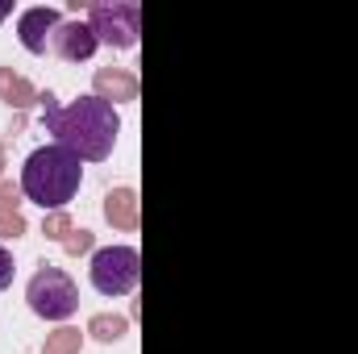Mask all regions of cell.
Returning <instances> with one entry per match:
<instances>
[{"label": "cell", "mask_w": 358, "mask_h": 354, "mask_svg": "<svg viewBox=\"0 0 358 354\" xmlns=\"http://www.w3.org/2000/svg\"><path fill=\"white\" fill-rule=\"evenodd\" d=\"M38 100L46 104V113H42L46 134H55L59 146H67L84 163H100L113 155L117 134H121V117L108 100H100L96 92L71 100V104H55V92H42Z\"/></svg>", "instance_id": "obj_1"}, {"label": "cell", "mask_w": 358, "mask_h": 354, "mask_svg": "<svg viewBox=\"0 0 358 354\" xmlns=\"http://www.w3.org/2000/svg\"><path fill=\"white\" fill-rule=\"evenodd\" d=\"M80 163L84 159L71 155L59 142L55 146H38L25 159V167H21V192H25V200H34L46 213H59L67 200H76V192L84 183V167Z\"/></svg>", "instance_id": "obj_2"}, {"label": "cell", "mask_w": 358, "mask_h": 354, "mask_svg": "<svg viewBox=\"0 0 358 354\" xmlns=\"http://www.w3.org/2000/svg\"><path fill=\"white\" fill-rule=\"evenodd\" d=\"M25 300H29L34 317H42V321H67L80 309V288H76V279L63 267L46 263L34 271V279L25 288Z\"/></svg>", "instance_id": "obj_3"}, {"label": "cell", "mask_w": 358, "mask_h": 354, "mask_svg": "<svg viewBox=\"0 0 358 354\" xmlns=\"http://www.w3.org/2000/svg\"><path fill=\"white\" fill-rule=\"evenodd\" d=\"M88 275L100 296H129L142 279V255L134 246H104L92 255Z\"/></svg>", "instance_id": "obj_4"}, {"label": "cell", "mask_w": 358, "mask_h": 354, "mask_svg": "<svg viewBox=\"0 0 358 354\" xmlns=\"http://www.w3.org/2000/svg\"><path fill=\"white\" fill-rule=\"evenodd\" d=\"M88 25L100 42H108L113 50H134L138 34H142V4L134 0H100L88 8Z\"/></svg>", "instance_id": "obj_5"}, {"label": "cell", "mask_w": 358, "mask_h": 354, "mask_svg": "<svg viewBox=\"0 0 358 354\" xmlns=\"http://www.w3.org/2000/svg\"><path fill=\"white\" fill-rule=\"evenodd\" d=\"M59 25H63V17H59V8H50V4L25 8V13L17 17L21 46H25L29 55H46V46H50V38H55V29H59Z\"/></svg>", "instance_id": "obj_6"}, {"label": "cell", "mask_w": 358, "mask_h": 354, "mask_svg": "<svg viewBox=\"0 0 358 354\" xmlns=\"http://www.w3.org/2000/svg\"><path fill=\"white\" fill-rule=\"evenodd\" d=\"M96 46H100V38L92 34L88 21H63L55 29V38H50V50L59 59H67V63H88L96 55Z\"/></svg>", "instance_id": "obj_7"}, {"label": "cell", "mask_w": 358, "mask_h": 354, "mask_svg": "<svg viewBox=\"0 0 358 354\" xmlns=\"http://www.w3.org/2000/svg\"><path fill=\"white\" fill-rule=\"evenodd\" d=\"M96 96L100 100H134L138 96V80L129 76V71H121V67H100L96 71Z\"/></svg>", "instance_id": "obj_8"}, {"label": "cell", "mask_w": 358, "mask_h": 354, "mask_svg": "<svg viewBox=\"0 0 358 354\" xmlns=\"http://www.w3.org/2000/svg\"><path fill=\"white\" fill-rule=\"evenodd\" d=\"M104 217L117 229H134L138 225V196H134V187H113L104 196Z\"/></svg>", "instance_id": "obj_9"}, {"label": "cell", "mask_w": 358, "mask_h": 354, "mask_svg": "<svg viewBox=\"0 0 358 354\" xmlns=\"http://www.w3.org/2000/svg\"><path fill=\"white\" fill-rule=\"evenodd\" d=\"M0 96H4L8 104H17V108H25L29 100H38V96H34V88H29L21 76H13L8 67H0Z\"/></svg>", "instance_id": "obj_10"}, {"label": "cell", "mask_w": 358, "mask_h": 354, "mask_svg": "<svg viewBox=\"0 0 358 354\" xmlns=\"http://www.w3.org/2000/svg\"><path fill=\"white\" fill-rule=\"evenodd\" d=\"M125 330H129V321H125V317H108V313L92 317V325H88V334L96 338V342H121Z\"/></svg>", "instance_id": "obj_11"}, {"label": "cell", "mask_w": 358, "mask_h": 354, "mask_svg": "<svg viewBox=\"0 0 358 354\" xmlns=\"http://www.w3.org/2000/svg\"><path fill=\"white\" fill-rule=\"evenodd\" d=\"M80 351V334L76 330H59L55 342H50V354H76Z\"/></svg>", "instance_id": "obj_12"}, {"label": "cell", "mask_w": 358, "mask_h": 354, "mask_svg": "<svg viewBox=\"0 0 358 354\" xmlns=\"http://www.w3.org/2000/svg\"><path fill=\"white\" fill-rule=\"evenodd\" d=\"M13 275H17V263H13V250L8 246H0V292L13 283Z\"/></svg>", "instance_id": "obj_13"}, {"label": "cell", "mask_w": 358, "mask_h": 354, "mask_svg": "<svg viewBox=\"0 0 358 354\" xmlns=\"http://www.w3.org/2000/svg\"><path fill=\"white\" fill-rule=\"evenodd\" d=\"M67 229H71V225H67V217H63V213H55V217L46 221V238H59V242H67Z\"/></svg>", "instance_id": "obj_14"}, {"label": "cell", "mask_w": 358, "mask_h": 354, "mask_svg": "<svg viewBox=\"0 0 358 354\" xmlns=\"http://www.w3.org/2000/svg\"><path fill=\"white\" fill-rule=\"evenodd\" d=\"M21 229H25V225H21V217H17V213H13V217H0V234H4V238H17Z\"/></svg>", "instance_id": "obj_15"}, {"label": "cell", "mask_w": 358, "mask_h": 354, "mask_svg": "<svg viewBox=\"0 0 358 354\" xmlns=\"http://www.w3.org/2000/svg\"><path fill=\"white\" fill-rule=\"evenodd\" d=\"M88 246H92V234H88V229H80L76 238H67V250H71V255H80V250H88Z\"/></svg>", "instance_id": "obj_16"}, {"label": "cell", "mask_w": 358, "mask_h": 354, "mask_svg": "<svg viewBox=\"0 0 358 354\" xmlns=\"http://www.w3.org/2000/svg\"><path fill=\"white\" fill-rule=\"evenodd\" d=\"M0 208L8 213V208H17V192L8 187V183H0Z\"/></svg>", "instance_id": "obj_17"}, {"label": "cell", "mask_w": 358, "mask_h": 354, "mask_svg": "<svg viewBox=\"0 0 358 354\" xmlns=\"http://www.w3.org/2000/svg\"><path fill=\"white\" fill-rule=\"evenodd\" d=\"M8 13H13V4H0V21H4V17H8Z\"/></svg>", "instance_id": "obj_18"}]
</instances>
